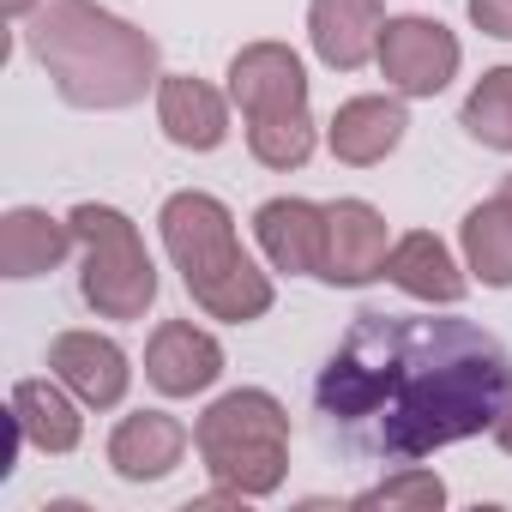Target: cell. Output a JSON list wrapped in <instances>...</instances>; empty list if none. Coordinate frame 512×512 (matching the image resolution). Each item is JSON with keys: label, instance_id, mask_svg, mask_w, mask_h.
I'll return each mask as SVG.
<instances>
[{"label": "cell", "instance_id": "cell-2", "mask_svg": "<svg viewBox=\"0 0 512 512\" xmlns=\"http://www.w3.org/2000/svg\"><path fill=\"white\" fill-rule=\"evenodd\" d=\"M25 49L73 109H133L157 85V43L97 0H43L25 19Z\"/></svg>", "mask_w": 512, "mask_h": 512}, {"label": "cell", "instance_id": "cell-9", "mask_svg": "<svg viewBox=\"0 0 512 512\" xmlns=\"http://www.w3.org/2000/svg\"><path fill=\"white\" fill-rule=\"evenodd\" d=\"M49 368H55V380H61L79 404H91V410H115V404L127 398V380H133L121 344H115V338H97V332H61V338L49 344Z\"/></svg>", "mask_w": 512, "mask_h": 512}, {"label": "cell", "instance_id": "cell-14", "mask_svg": "<svg viewBox=\"0 0 512 512\" xmlns=\"http://www.w3.org/2000/svg\"><path fill=\"white\" fill-rule=\"evenodd\" d=\"M404 127H410V121H404V103H398V97H350V103L332 115L326 139H332V157H338V163L368 169V163H386V157L398 151Z\"/></svg>", "mask_w": 512, "mask_h": 512}, {"label": "cell", "instance_id": "cell-25", "mask_svg": "<svg viewBox=\"0 0 512 512\" xmlns=\"http://www.w3.org/2000/svg\"><path fill=\"white\" fill-rule=\"evenodd\" d=\"M0 7H7V13H13V19H31V13H37V7H43V0H0Z\"/></svg>", "mask_w": 512, "mask_h": 512}, {"label": "cell", "instance_id": "cell-23", "mask_svg": "<svg viewBox=\"0 0 512 512\" xmlns=\"http://www.w3.org/2000/svg\"><path fill=\"white\" fill-rule=\"evenodd\" d=\"M470 19H476V31L512 43V0H470Z\"/></svg>", "mask_w": 512, "mask_h": 512}, {"label": "cell", "instance_id": "cell-20", "mask_svg": "<svg viewBox=\"0 0 512 512\" xmlns=\"http://www.w3.org/2000/svg\"><path fill=\"white\" fill-rule=\"evenodd\" d=\"M464 133L488 151H512V67H494L464 97Z\"/></svg>", "mask_w": 512, "mask_h": 512}, {"label": "cell", "instance_id": "cell-15", "mask_svg": "<svg viewBox=\"0 0 512 512\" xmlns=\"http://www.w3.org/2000/svg\"><path fill=\"white\" fill-rule=\"evenodd\" d=\"M181 452H187V428L163 410L121 416V428L109 434V464L121 482H157L181 464Z\"/></svg>", "mask_w": 512, "mask_h": 512}, {"label": "cell", "instance_id": "cell-6", "mask_svg": "<svg viewBox=\"0 0 512 512\" xmlns=\"http://www.w3.org/2000/svg\"><path fill=\"white\" fill-rule=\"evenodd\" d=\"M374 61L398 97H434L458 73V37L434 19H386Z\"/></svg>", "mask_w": 512, "mask_h": 512}, {"label": "cell", "instance_id": "cell-22", "mask_svg": "<svg viewBox=\"0 0 512 512\" xmlns=\"http://www.w3.org/2000/svg\"><path fill=\"white\" fill-rule=\"evenodd\" d=\"M350 506H356V512H434V506H446V482H440L434 470L404 464L398 476H386L380 488L356 494Z\"/></svg>", "mask_w": 512, "mask_h": 512}, {"label": "cell", "instance_id": "cell-26", "mask_svg": "<svg viewBox=\"0 0 512 512\" xmlns=\"http://www.w3.org/2000/svg\"><path fill=\"white\" fill-rule=\"evenodd\" d=\"M500 199H506V205H512V175H506V181H500Z\"/></svg>", "mask_w": 512, "mask_h": 512}, {"label": "cell", "instance_id": "cell-21", "mask_svg": "<svg viewBox=\"0 0 512 512\" xmlns=\"http://www.w3.org/2000/svg\"><path fill=\"white\" fill-rule=\"evenodd\" d=\"M247 151L260 157L266 169H302L314 157V121L302 115H278V121H253L247 127Z\"/></svg>", "mask_w": 512, "mask_h": 512}, {"label": "cell", "instance_id": "cell-8", "mask_svg": "<svg viewBox=\"0 0 512 512\" xmlns=\"http://www.w3.org/2000/svg\"><path fill=\"white\" fill-rule=\"evenodd\" d=\"M223 374V344L199 332L193 320H163L145 344V380L163 398H193Z\"/></svg>", "mask_w": 512, "mask_h": 512}, {"label": "cell", "instance_id": "cell-19", "mask_svg": "<svg viewBox=\"0 0 512 512\" xmlns=\"http://www.w3.org/2000/svg\"><path fill=\"white\" fill-rule=\"evenodd\" d=\"M458 235H464V260H470V272H476L482 284L506 290V284H512V205H506L500 193L482 199V205H470Z\"/></svg>", "mask_w": 512, "mask_h": 512}, {"label": "cell", "instance_id": "cell-1", "mask_svg": "<svg viewBox=\"0 0 512 512\" xmlns=\"http://www.w3.org/2000/svg\"><path fill=\"white\" fill-rule=\"evenodd\" d=\"M314 404L350 452L416 464L506 416L512 356L470 320L356 314L314 380Z\"/></svg>", "mask_w": 512, "mask_h": 512}, {"label": "cell", "instance_id": "cell-4", "mask_svg": "<svg viewBox=\"0 0 512 512\" xmlns=\"http://www.w3.org/2000/svg\"><path fill=\"white\" fill-rule=\"evenodd\" d=\"M193 446H199L205 470L223 488H235L241 500H260V494L284 488V470H290V416H284V404L272 392L241 386V392H223L199 416Z\"/></svg>", "mask_w": 512, "mask_h": 512}, {"label": "cell", "instance_id": "cell-13", "mask_svg": "<svg viewBox=\"0 0 512 512\" xmlns=\"http://www.w3.org/2000/svg\"><path fill=\"white\" fill-rule=\"evenodd\" d=\"M157 121H163V133L181 151H217L223 133H229L223 97L205 79H193V73H163L157 79Z\"/></svg>", "mask_w": 512, "mask_h": 512}, {"label": "cell", "instance_id": "cell-3", "mask_svg": "<svg viewBox=\"0 0 512 512\" xmlns=\"http://www.w3.org/2000/svg\"><path fill=\"white\" fill-rule=\"evenodd\" d=\"M157 223H163V247H169V260H175L187 296L211 320L247 326V320H260L272 308V278L241 253L235 217H229L223 199H211V193H175Z\"/></svg>", "mask_w": 512, "mask_h": 512}, {"label": "cell", "instance_id": "cell-12", "mask_svg": "<svg viewBox=\"0 0 512 512\" xmlns=\"http://www.w3.org/2000/svg\"><path fill=\"white\" fill-rule=\"evenodd\" d=\"M380 31H386L380 0H314L308 7L314 55L326 67H338V73H356L368 55H380Z\"/></svg>", "mask_w": 512, "mask_h": 512}, {"label": "cell", "instance_id": "cell-17", "mask_svg": "<svg viewBox=\"0 0 512 512\" xmlns=\"http://www.w3.org/2000/svg\"><path fill=\"white\" fill-rule=\"evenodd\" d=\"M73 223L37 211V205H19L0 217V272L7 278H43L67 260V247H73Z\"/></svg>", "mask_w": 512, "mask_h": 512}, {"label": "cell", "instance_id": "cell-7", "mask_svg": "<svg viewBox=\"0 0 512 512\" xmlns=\"http://www.w3.org/2000/svg\"><path fill=\"white\" fill-rule=\"evenodd\" d=\"M229 97L241 103L247 127L278 121V115H302L308 109V73H302L296 49H284V43H247L229 61Z\"/></svg>", "mask_w": 512, "mask_h": 512}, {"label": "cell", "instance_id": "cell-11", "mask_svg": "<svg viewBox=\"0 0 512 512\" xmlns=\"http://www.w3.org/2000/svg\"><path fill=\"white\" fill-rule=\"evenodd\" d=\"M253 229H260V247L278 272H290V278H320L326 272V205L266 199Z\"/></svg>", "mask_w": 512, "mask_h": 512}, {"label": "cell", "instance_id": "cell-18", "mask_svg": "<svg viewBox=\"0 0 512 512\" xmlns=\"http://www.w3.org/2000/svg\"><path fill=\"white\" fill-rule=\"evenodd\" d=\"M13 428L25 446L37 452H73L85 422H79V404L55 386V380H19L13 386Z\"/></svg>", "mask_w": 512, "mask_h": 512}, {"label": "cell", "instance_id": "cell-5", "mask_svg": "<svg viewBox=\"0 0 512 512\" xmlns=\"http://www.w3.org/2000/svg\"><path fill=\"white\" fill-rule=\"evenodd\" d=\"M67 223L85 247V272H79L85 302L103 320H145V308L157 302V266H151L133 217L115 205H73Z\"/></svg>", "mask_w": 512, "mask_h": 512}, {"label": "cell", "instance_id": "cell-24", "mask_svg": "<svg viewBox=\"0 0 512 512\" xmlns=\"http://www.w3.org/2000/svg\"><path fill=\"white\" fill-rule=\"evenodd\" d=\"M494 440H500V452H512V404H506V416L494 422Z\"/></svg>", "mask_w": 512, "mask_h": 512}, {"label": "cell", "instance_id": "cell-10", "mask_svg": "<svg viewBox=\"0 0 512 512\" xmlns=\"http://www.w3.org/2000/svg\"><path fill=\"white\" fill-rule=\"evenodd\" d=\"M386 217L368 199H338L326 205V284H368L386 272Z\"/></svg>", "mask_w": 512, "mask_h": 512}, {"label": "cell", "instance_id": "cell-16", "mask_svg": "<svg viewBox=\"0 0 512 512\" xmlns=\"http://www.w3.org/2000/svg\"><path fill=\"white\" fill-rule=\"evenodd\" d=\"M386 278H392L404 296H416V302H440V308L464 302V290H470L464 272L452 266L446 241L428 235V229H410L404 241H392V253H386Z\"/></svg>", "mask_w": 512, "mask_h": 512}]
</instances>
